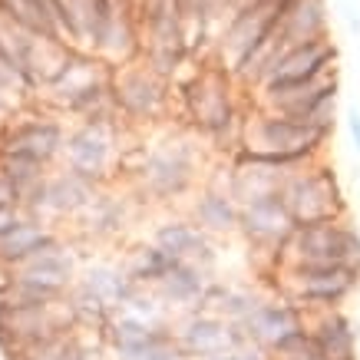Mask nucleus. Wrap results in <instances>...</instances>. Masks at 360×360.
Wrapping results in <instances>:
<instances>
[{"instance_id":"obj_1","label":"nucleus","mask_w":360,"mask_h":360,"mask_svg":"<svg viewBox=\"0 0 360 360\" xmlns=\"http://www.w3.org/2000/svg\"><path fill=\"white\" fill-rule=\"evenodd\" d=\"M205 172L208 169L195 132H169L165 139L149 142V153L132 182V192L146 198V205L172 208L195 195Z\"/></svg>"},{"instance_id":"obj_27","label":"nucleus","mask_w":360,"mask_h":360,"mask_svg":"<svg viewBox=\"0 0 360 360\" xmlns=\"http://www.w3.org/2000/svg\"><path fill=\"white\" fill-rule=\"evenodd\" d=\"M23 219H30V215H27L20 205H0V235H4L7 229H13V225L23 221Z\"/></svg>"},{"instance_id":"obj_17","label":"nucleus","mask_w":360,"mask_h":360,"mask_svg":"<svg viewBox=\"0 0 360 360\" xmlns=\"http://www.w3.org/2000/svg\"><path fill=\"white\" fill-rule=\"evenodd\" d=\"M338 63H340V50L330 37L307 40V44H297V46H281L262 86L311 83V79H321V77H328V73H334ZM258 89H255V93H258Z\"/></svg>"},{"instance_id":"obj_13","label":"nucleus","mask_w":360,"mask_h":360,"mask_svg":"<svg viewBox=\"0 0 360 360\" xmlns=\"http://www.w3.org/2000/svg\"><path fill=\"white\" fill-rule=\"evenodd\" d=\"M295 229L297 225L284 205L281 192L262 198V202L241 205L238 238L245 241L248 255H284L288 258V241H291Z\"/></svg>"},{"instance_id":"obj_25","label":"nucleus","mask_w":360,"mask_h":360,"mask_svg":"<svg viewBox=\"0 0 360 360\" xmlns=\"http://www.w3.org/2000/svg\"><path fill=\"white\" fill-rule=\"evenodd\" d=\"M120 264L126 268V274H129V281L136 288H155L169 274L175 258L146 238V241H136V245H126V251L120 255Z\"/></svg>"},{"instance_id":"obj_23","label":"nucleus","mask_w":360,"mask_h":360,"mask_svg":"<svg viewBox=\"0 0 360 360\" xmlns=\"http://www.w3.org/2000/svg\"><path fill=\"white\" fill-rule=\"evenodd\" d=\"M66 235L56 225L44 219H23L13 229H7L0 235V271H11L20 262H27L30 255L50 248L56 241H63Z\"/></svg>"},{"instance_id":"obj_11","label":"nucleus","mask_w":360,"mask_h":360,"mask_svg":"<svg viewBox=\"0 0 360 360\" xmlns=\"http://www.w3.org/2000/svg\"><path fill=\"white\" fill-rule=\"evenodd\" d=\"M136 221V202L129 198V192H122L116 186L99 188L93 202L86 205V212L73 221V235L70 241L79 248H99V245H112L122 241L126 231Z\"/></svg>"},{"instance_id":"obj_14","label":"nucleus","mask_w":360,"mask_h":360,"mask_svg":"<svg viewBox=\"0 0 360 360\" xmlns=\"http://www.w3.org/2000/svg\"><path fill=\"white\" fill-rule=\"evenodd\" d=\"M103 340H106L112 360H188L179 347L172 328H146L120 311L110 321Z\"/></svg>"},{"instance_id":"obj_7","label":"nucleus","mask_w":360,"mask_h":360,"mask_svg":"<svg viewBox=\"0 0 360 360\" xmlns=\"http://www.w3.org/2000/svg\"><path fill=\"white\" fill-rule=\"evenodd\" d=\"M112 99H116L120 120L129 129L142 132L146 126L165 122L172 106V83H165L142 60H136L112 70Z\"/></svg>"},{"instance_id":"obj_32","label":"nucleus","mask_w":360,"mask_h":360,"mask_svg":"<svg viewBox=\"0 0 360 360\" xmlns=\"http://www.w3.org/2000/svg\"><path fill=\"white\" fill-rule=\"evenodd\" d=\"M116 4H132V0H116Z\"/></svg>"},{"instance_id":"obj_21","label":"nucleus","mask_w":360,"mask_h":360,"mask_svg":"<svg viewBox=\"0 0 360 360\" xmlns=\"http://www.w3.org/2000/svg\"><path fill=\"white\" fill-rule=\"evenodd\" d=\"M278 44L297 46L307 40L330 37V7L328 0H291L281 7L278 17Z\"/></svg>"},{"instance_id":"obj_5","label":"nucleus","mask_w":360,"mask_h":360,"mask_svg":"<svg viewBox=\"0 0 360 360\" xmlns=\"http://www.w3.org/2000/svg\"><path fill=\"white\" fill-rule=\"evenodd\" d=\"M126 129V122H73L66 132L63 169L96 182L99 188L116 186V162Z\"/></svg>"},{"instance_id":"obj_9","label":"nucleus","mask_w":360,"mask_h":360,"mask_svg":"<svg viewBox=\"0 0 360 360\" xmlns=\"http://www.w3.org/2000/svg\"><path fill=\"white\" fill-rule=\"evenodd\" d=\"M288 264H344L360 271V231L350 219L297 225L288 241Z\"/></svg>"},{"instance_id":"obj_22","label":"nucleus","mask_w":360,"mask_h":360,"mask_svg":"<svg viewBox=\"0 0 360 360\" xmlns=\"http://www.w3.org/2000/svg\"><path fill=\"white\" fill-rule=\"evenodd\" d=\"M77 284H83L89 295H96L103 304H110L112 311L129 304V297L139 291L136 284L129 281L126 268L120 264V258H86L83 268H79Z\"/></svg>"},{"instance_id":"obj_10","label":"nucleus","mask_w":360,"mask_h":360,"mask_svg":"<svg viewBox=\"0 0 360 360\" xmlns=\"http://www.w3.org/2000/svg\"><path fill=\"white\" fill-rule=\"evenodd\" d=\"M278 17L281 7L278 4H245L235 7L225 27L215 37V60L225 70H238L258 46H264L278 30Z\"/></svg>"},{"instance_id":"obj_26","label":"nucleus","mask_w":360,"mask_h":360,"mask_svg":"<svg viewBox=\"0 0 360 360\" xmlns=\"http://www.w3.org/2000/svg\"><path fill=\"white\" fill-rule=\"evenodd\" d=\"M60 297H63V291H53L46 284L27 281L17 274H0V304L7 307H46Z\"/></svg>"},{"instance_id":"obj_12","label":"nucleus","mask_w":360,"mask_h":360,"mask_svg":"<svg viewBox=\"0 0 360 360\" xmlns=\"http://www.w3.org/2000/svg\"><path fill=\"white\" fill-rule=\"evenodd\" d=\"M186 215L215 241L238 238L241 205L229 195V188H225V162H221V159H215V165H212L205 172V179H202L198 192L186 202Z\"/></svg>"},{"instance_id":"obj_3","label":"nucleus","mask_w":360,"mask_h":360,"mask_svg":"<svg viewBox=\"0 0 360 360\" xmlns=\"http://www.w3.org/2000/svg\"><path fill=\"white\" fill-rule=\"evenodd\" d=\"M255 106L291 120H304L324 136H334L338 129V106H340V70L328 73L311 83H288V86H262L251 93Z\"/></svg>"},{"instance_id":"obj_30","label":"nucleus","mask_w":360,"mask_h":360,"mask_svg":"<svg viewBox=\"0 0 360 360\" xmlns=\"http://www.w3.org/2000/svg\"><path fill=\"white\" fill-rule=\"evenodd\" d=\"M245 4H278V7H284V4H291V0H238L235 7H245Z\"/></svg>"},{"instance_id":"obj_28","label":"nucleus","mask_w":360,"mask_h":360,"mask_svg":"<svg viewBox=\"0 0 360 360\" xmlns=\"http://www.w3.org/2000/svg\"><path fill=\"white\" fill-rule=\"evenodd\" d=\"M347 132H350V142H354V153L360 155V106L347 110Z\"/></svg>"},{"instance_id":"obj_24","label":"nucleus","mask_w":360,"mask_h":360,"mask_svg":"<svg viewBox=\"0 0 360 360\" xmlns=\"http://www.w3.org/2000/svg\"><path fill=\"white\" fill-rule=\"evenodd\" d=\"M212 278H219V274H205L202 268H195V264L175 262L172 268H169V274L155 284L153 291L162 297L165 304L175 311V317H179V314H188V311H198Z\"/></svg>"},{"instance_id":"obj_19","label":"nucleus","mask_w":360,"mask_h":360,"mask_svg":"<svg viewBox=\"0 0 360 360\" xmlns=\"http://www.w3.org/2000/svg\"><path fill=\"white\" fill-rule=\"evenodd\" d=\"M99 192L96 182H89L83 175L70 172L63 165H56L50 172V182H46V198H44V221L50 225H63V221H73L86 212V205L93 202V195Z\"/></svg>"},{"instance_id":"obj_4","label":"nucleus","mask_w":360,"mask_h":360,"mask_svg":"<svg viewBox=\"0 0 360 360\" xmlns=\"http://www.w3.org/2000/svg\"><path fill=\"white\" fill-rule=\"evenodd\" d=\"M328 142H330V136L314 129L311 122L262 110L251 99V112H248V120H245V139H241V146L262 149V153L291 155V159H301V162H321L324 153H328Z\"/></svg>"},{"instance_id":"obj_8","label":"nucleus","mask_w":360,"mask_h":360,"mask_svg":"<svg viewBox=\"0 0 360 360\" xmlns=\"http://www.w3.org/2000/svg\"><path fill=\"white\" fill-rule=\"evenodd\" d=\"M66 132L70 126L63 122V116L27 106L0 126V153L27 155V159H37V162L56 169V165H63Z\"/></svg>"},{"instance_id":"obj_6","label":"nucleus","mask_w":360,"mask_h":360,"mask_svg":"<svg viewBox=\"0 0 360 360\" xmlns=\"http://www.w3.org/2000/svg\"><path fill=\"white\" fill-rule=\"evenodd\" d=\"M357 288L360 271L344 264H288L281 278V295L295 301L307 317L321 311H340Z\"/></svg>"},{"instance_id":"obj_18","label":"nucleus","mask_w":360,"mask_h":360,"mask_svg":"<svg viewBox=\"0 0 360 360\" xmlns=\"http://www.w3.org/2000/svg\"><path fill=\"white\" fill-rule=\"evenodd\" d=\"M241 334L255 344H262L264 350H274L278 344L307 328V314L295 301H288L284 295H264L258 301V307L251 311L245 321L238 324Z\"/></svg>"},{"instance_id":"obj_16","label":"nucleus","mask_w":360,"mask_h":360,"mask_svg":"<svg viewBox=\"0 0 360 360\" xmlns=\"http://www.w3.org/2000/svg\"><path fill=\"white\" fill-rule=\"evenodd\" d=\"M149 241L159 245L162 251H169L175 262L195 264L205 274H219V262H221L219 241L212 238V235H205L186 212L155 221L153 231H149Z\"/></svg>"},{"instance_id":"obj_2","label":"nucleus","mask_w":360,"mask_h":360,"mask_svg":"<svg viewBox=\"0 0 360 360\" xmlns=\"http://www.w3.org/2000/svg\"><path fill=\"white\" fill-rule=\"evenodd\" d=\"M281 198L295 225H314V221H338L350 219L347 192L340 186V175L328 159L295 169L281 179Z\"/></svg>"},{"instance_id":"obj_20","label":"nucleus","mask_w":360,"mask_h":360,"mask_svg":"<svg viewBox=\"0 0 360 360\" xmlns=\"http://www.w3.org/2000/svg\"><path fill=\"white\" fill-rule=\"evenodd\" d=\"M307 330L314 338L324 360H357L360 324L340 307V311H321L307 317Z\"/></svg>"},{"instance_id":"obj_15","label":"nucleus","mask_w":360,"mask_h":360,"mask_svg":"<svg viewBox=\"0 0 360 360\" xmlns=\"http://www.w3.org/2000/svg\"><path fill=\"white\" fill-rule=\"evenodd\" d=\"M172 334L188 360L225 357V354H231L245 340L238 324H231V321H225L219 314H205V311L179 314L172 324Z\"/></svg>"},{"instance_id":"obj_29","label":"nucleus","mask_w":360,"mask_h":360,"mask_svg":"<svg viewBox=\"0 0 360 360\" xmlns=\"http://www.w3.org/2000/svg\"><path fill=\"white\" fill-rule=\"evenodd\" d=\"M344 17H347V23H350V30H360V7H344Z\"/></svg>"},{"instance_id":"obj_31","label":"nucleus","mask_w":360,"mask_h":360,"mask_svg":"<svg viewBox=\"0 0 360 360\" xmlns=\"http://www.w3.org/2000/svg\"><path fill=\"white\" fill-rule=\"evenodd\" d=\"M212 360H235V357H231V354H225V357H212Z\"/></svg>"}]
</instances>
